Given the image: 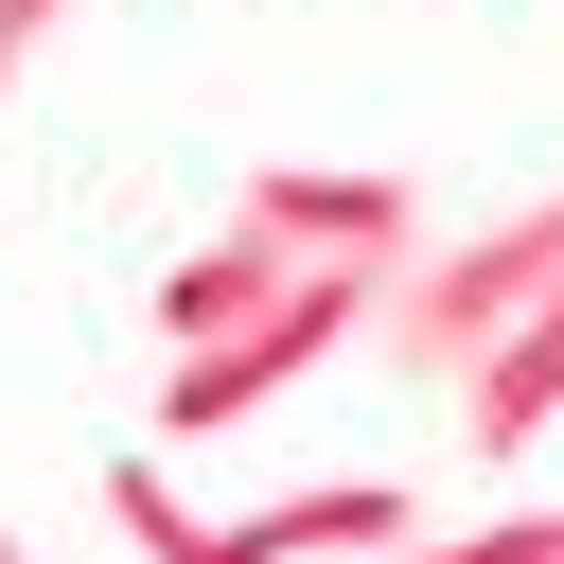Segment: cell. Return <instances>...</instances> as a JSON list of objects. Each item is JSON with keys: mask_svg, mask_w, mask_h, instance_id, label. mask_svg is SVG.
Listing matches in <instances>:
<instances>
[{"mask_svg": "<svg viewBox=\"0 0 564 564\" xmlns=\"http://www.w3.org/2000/svg\"><path fill=\"white\" fill-rule=\"evenodd\" d=\"M229 546H247V564H388V546H423V511H405L388 476H317V494L229 511Z\"/></svg>", "mask_w": 564, "mask_h": 564, "instance_id": "277c9868", "label": "cell"}, {"mask_svg": "<svg viewBox=\"0 0 564 564\" xmlns=\"http://www.w3.org/2000/svg\"><path fill=\"white\" fill-rule=\"evenodd\" d=\"M370 300H388V264H300L264 317H229V335L159 352V441H229V423H264L300 370H335V352L370 335Z\"/></svg>", "mask_w": 564, "mask_h": 564, "instance_id": "7a4b0ae2", "label": "cell"}, {"mask_svg": "<svg viewBox=\"0 0 564 564\" xmlns=\"http://www.w3.org/2000/svg\"><path fill=\"white\" fill-rule=\"evenodd\" d=\"M229 212H247L282 264H405V247H423V194H405V176H300V159H264Z\"/></svg>", "mask_w": 564, "mask_h": 564, "instance_id": "3957f363", "label": "cell"}, {"mask_svg": "<svg viewBox=\"0 0 564 564\" xmlns=\"http://www.w3.org/2000/svg\"><path fill=\"white\" fill-rule=\"evenodd\" d=\"M53 35H70V0H0V88H18V70L53 53Z\"/></svg>", "mask_w": 564, "mask_h": 564, "instance_id": "ba28073f", "label": "cell"}, {"mask_svg": "<svg viewBox=\"0 0 564 564\" xmlns=\"http://www.w3.org/2000/svg\"><path fill=\"white\" fill-rule=\"evenodd\" d=\"M546 282H564V194H529V212H494V229L405 247V264H388V300H370V352H388V370H423V388H458V370H476Z\"/></svg>", "mask_w": 564, "mask_h": 564, "instance_id": "6da1fadb", "label": "cell"}, {"mask_svg": "<svg viewBox=\"0 0 564 564\" xmlns=\"http://www.w3.org/2000/svg\"><path fill=\"white\" fill-rule=\"evenodd\" d=\"M546 423H564V282H546V300L458 370V441H476V458H529Z\"/></svg>", "mask_w": 564, "mask_h": 564, "instance_id": "5b68a950", "label": "cell"}, {"mask_svg": "<svg viewBox=\"0 0 564 564\" xmlns=\"http://www.w3.org/2000/svg\"><path fill=\"white\" fill-rule=\"evenodd\" d=\"M423 564H564V511H476V529H441Z\"/></svg>", "mask_w": 564, "mask_h": 564, "instance_id": "52a82bcc", "label": "cell"}, {"mask_svg": "<svg viewBox=\"0 0 564 564\" xmlns=\"http://www.w3.org/2000/svg\"><path fill=\"white\" fill-rule=\"evenodd\" d=\"M282 282H300V264H282V247H264V229L229 212L212 247H176V264H159V352H194V335H229V317H264Z\"/></svg>", "mask_w": 564, "mask_h": 564, "instance_id": "8992f818", "label": "cell"}, {"mask_svg": "<svg viewBox=\"0 0 564 564\" xmlns=\"http://www.w3.org/2000/svg\"><path fill=\"white\" fill-rule=\"evenodd\" d=\"M0 564H35V546H18V529H0Z\"/></svg>", "mask_w": 564, "mask_h": 564, "instance_id": "9c48e42d", "label": "cell"}]
</instances>
